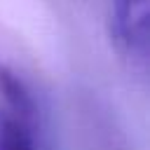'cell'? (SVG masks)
<instances>
[{
    "label": "cell",
    "mask_w": 150,
    "mask_h": 150,
    "mask_svg": "<svg viewBox=\"0 0 150 150\" xmlns=\"http://www.w3.org/2000/svg\"><path fill=\"white\" fill-rule=\"evenodd\" d=\"M112 40L117 49L136 63L148 61L150 49V0H110Z\"/></svg>",
    "instance_id": "6da1fadb"
},
{
    "label": "cell",
    "mask_w": 150,
    "mask_h": 150,
    "mask_svg": "<svg viewBox=\"0 0 150 150\" xmlns=\"http://www.w3.org/2000/svg\"><path fill=\"white\" fill-rule=\"evenodd\" d=\"M0 150H38L35 124L0 110Z\"/></svg>",
    "instance_id": "7a4b0ae2"
}]
</instances>
